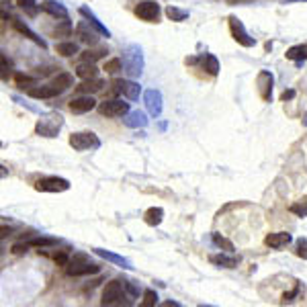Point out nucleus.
Listing matches in <instances>:
<instances>
[{
	"label": "nucleus",
	"instance_id": "obj_1",
	"mask_svg": "<svg viewBox=\"0 0 307 307\" xmlns=\"http://www.w3.org/2000/svg\"><path fill=\"white\" fill-rule=\"evenodd\" d=\"M123 68L129 78H140L142 76V68H144V56H142V47L140 45H127L123 51Z\"/></svg>",
	"mask_w": 307,
	"mask_h": 307
},
{
	"label": "nucleus",
	"instance_id": "obj_2",
	"mask_svg": "<svg viewBox=\"0 0 307 307\" xmlns=\"http://www.w3.org/2000/svg\"><path fill=\"white\" fill-rule=\"evenodd\" d=\"M62 127H64V117L60 113H47L37 121L35 133L41 135V138H58Z\"/></svg>",
	"mask_w": 307,
	"mask_h": 307
},
{
	"label": "nucleus",
	"instance_id": "obj_3",
	"mask_svg": "<svg viewBox=\"0 0 307 307\" xmlns=\"http://www.w3.org/2000/svg\"><path fill=\"white\" fill-rule=\"evenodd\" d=\"M76 152H86V150H98L100 148V140L96 138V133L92 131H78V133H72L70 140H68Z\"/></svg>",
	"mask_w": 307,
	"mask_h": 307
},
{
	"label": "nucleus",
	"instance_id": "obj_4",
	"mask_svg": "<svg viewBox=\"0 0 307 307\" xmlns=\"http://www.w3.org/2000/svg\"><path fill=\"white\" fill-rule=\"evenodd\" d=\"M123 297H125V283L115 279V281L107 283L100 303L102 305H117V303H123Z\"/></svg>",
	"mask_w": 307,
	"mask_h": 307
},
{
	"label": "nucleus",
	"instance_id": "obj_5",
	"mask_svg": "<svg viewBox=\"0 0 307 307\" xmlns=\"http://www.w3.org/2000/svg\"><path fill=\"white\" fill-rule=\"evenodd\" d=\"M70 189V182L60 176H43L35 182V191L39 193H64Z\"/></svg>",
	"mask_w": 307,
	"mask_h": 307
},
{
	"label": "nucleus",
	"instance_id": "obj_6",
	"mask_svg": "<svg viewBox=\"0 0 307 307\" xmlns=\"http://www.w3.org/2000/svg\"><path fill=\"white\" fill-rule=\"evenodd\" d=\"M230 31H231V35H233V39L240 43V45H244V47H254L256 45V39L254 37H250V33L244 29V25H242V21L237 19V16H230Z\"/></svg>",
	"mask_w": 307,
	"mask_h": 307
},
{
	"label": "nucleus",
	"instance_id": "obj_7",
	"mask_svg": "<svg viewBox=\"0 0 307 307\" xmlns=\"http://www.w3.org/2000/svg\"><path fill=\"white\" fill-rule=\"evenodd\" d=\"M135 16L142 21H148V23H156L158 16H160V4L154 2V0H142V2L135 6Z\"/></svg>",
	"mask_w": 307,
	"mask_h": 307
},
{
	"label": "nucleus",
	"instance_id": "obj_8",
	"mask_svg": "<svg viewBox=\"0 0 307 307\" xmlns=\"http://www.w3.org/2000/svg\"><path fill=\"white\" fill-rule=\"evenodd\" d=\"M113 90H115L117 94H123V96L129 98V100H138V98H140V92H142V88H140L138 82H133V80H123V78L113 80Z\"/></svg>",
	"mask_w": 307,
	"mask_h": 307
},
{
	"label": "nucleus",
	"instance_id": "obj_9",
	"mask_svg": "<svg viewBox=\"0 0 307 307\" xmlns=\"http://www.w3.org/2000/svg\"><path fill=\"white\" fill-rule=\"evenodd\" d=\"M98 113L105 115V117H125L129 113V102H123V100H105L98 105Z\"/></svg>",
	"mask_w": 307,
	"mask_h": 307
},
{
	"label": "nucleus",
	"instance_id": "obj_10",
	"mask_svg": "<svg viewBox=\"0 0 307 307\" xmlns=\"http://www.w3.org/2000/svg\"><path fill=\"white\" fill-rule=\"evenodd\" d=\"M96 107V100L92 98V94H82V96H76L68 102V109L76 115H82V113H88Z\"/></svg>",
	"mask_w": 307,
	"mask_h": 307
},
{
	"label": "nucleus",
	"instance_id": "obj_11",
	"mask_svg": "<svg viewBox=\"0 0 307 307\" xmlns=\"http://www.w3.org/2000/svg\"><path fill=\"white\" fill-rule=\"evenodd\" d=\"M144 102H146V107H148L150 115L160 117V113H162V92H160V90H156V88L146 90Z\"/></svg>",
	"mask_w": 307,
	"mask_h": 307
},
{
	"label": "nucleus",
	"instance_id": "obj_12",
	"mask_svg": "<svg viewBox=\"0 0 307 307\" xmlns=\"http://www.w3.org/2000/svg\"><path fill=\"white\" fill-rule=\"evenodd\" d=\"M256 84H258V92H260V98L264 102H268L272 98V84H275V78H272L270 72L262 70L258 74V78H256Z\"/></svg>",
	"mask_w": 307,
	"mask_h": 307
},
{
	"label": "nucleus",
	"instance_id": "obj_13",
	"mask_svg": "<svg viewBox=\"0 0 307 307\" xmlns=\"http://www.w3.org/2000/svg\"><path fill=\"white\" fill-rule=\"evenodd\" d=\"M291 242H293V237H291V233H287V231H272V233H268L264 237V244L268 248H275V250H281V248L289 246Z\"/></svg>",
	"mask_w": 307,
	"mask_h": 307
},
{
	"label": "nucleus",
	"instance_id": "obj_14",
	"mask_svg": "<svg viewBox=\"0 0 307 307\" xmlns=\"http://www.w3.org/2000/svg\"><path fill=\"white\" fill-rule=\"evenodd\" d=\"M76 35L80 37V41L82 43H88V45H96L98 43V37H96V29L86 21V23H80V25H76Z\"/></svg>",
	"mask_w": 307,
	"mask_h": 307
},
{
	"label": "nucleus",
	"instance_id": "obj_15",
	"mask_svg": "<svg viewBox=\"0 0 307 307\" xmlns=\"http://www.w3.org/2000/svg\"><path fill=\"white\" fill-rule=\"evenodd\" d=\"M100 270L98 264L92 262H84V264H68L66 266V275L68 277H84V275H96Z\"/></svg>",
	"mask_w": 307,
	"mask_h": 307
},
{
	"label": "nucleus",
	"instance_id": "obj_16",
	"mask_svg": "<svg viewBox=\"0 0 307 307\" xmlns=\"http://www.w3.org/2000/svg\"><path fill=\"white\" fill-rule=\"evenodd\" d=\"M27 94H29L31 98L41 100V98H54V96L62 94V90L56 88L54 84H49V86H31V88L27 90Z\"/></svg>",
	"mask_w": 307,
	"mask_h": 307
},
{
	"label": "nucleus",
	"instance_id": "obj_17",
	"mask_svg": "<svg viewBox=\"0 0 307 307\" xmlns=\"http://www.w3.org/2000/svg\"><path fill=\"white\" fill-rule=\"evenodd\" d=\"M80 14H82L84 19H86V21H88V23H90L96 31H98V35H102V37H111V31H109L105 25H102V23L96 19V14H94L88 6H82V8H80Z\"/></svg>",
	"mask_w": 307,
	"mask_h": 307
},
{
	"label": "nucleus",
	"instance_id": "obj_18",
	"mask_svg": "<svg viewBox=\"0 0 307 307\" xmlns=\"http://www.w3.org/2000/svg\"><path fill=\"white\" fill-rule=\"evenodd\" d=\"M41 8L47 12V14H51V16H56V19H62V21H68V10L64 8V4H60V2H56V0H45V2L41 4Z\"/></svg>",
	"mask_w": 307,
	"mask_h": 307
},
{
	"label": "nucleus",
	"instance_id": "obj_19",
	"mask_svg": "<svg viewBox=\"0 0 307 307\" xmlns=\"http://www.w3.org/2000/svg\"><path fill=\"white\" fill-rule=\"evenodd\" d=\"M102 86H105V80L100 78H90V80H84L80 86H76V90L80 94H94L98 90H102Z\"/></svg>",
	"mask_w": 307,
	"mask_h": 307
},
{
	"label": "nucleus",
	"instance_id": "obj_20",
	"mask_svg": "<svg viewBox=\"0 0 307 307\" xmlns=\"http://www.w3.org/2000/svg\"><path fill=\"white\" fill-rule=\"evenodd\" d=\"M94 254L100 256V258L109 260V262H113V264H117V266H121V268H131V262H129L127 258H123V256H117V254H113V252L100 250V248H94Z\"/></svg>",
	"mask_w": 307,
	"mask_h": 307
},
{
	"label": "nucleus",
	"instance_id": "obj_21",
	"mask_svg": "<svg viewBox=\"0 0 307 307\" xmlns=\"http://www.w3.org/2000/svg\"><path fill=\"white\" fill-rule=\"evenodd\" d=\"M125 125H127V127H133V129L146 127V125H148V117H146V113H142V111L127 113V115H125Z\"/></svg>",
	"mask_w": 307,
	"mask_h": 307
},
{
	"label": "nucleus",
	"instance_id": "obj_22",
	"mask_svg": "<svg viewBox=\"0 0 307 307\" xmlns=\"http://www.w3.org/2000/svg\"><path fill=\"white\" fill-rule=\"evenodd\" d=\"M209 262L217 264V266H224V268H235L237 266V258L235 256H228V254H211Z\"/></svg>",
	"mask_w": 307,
	"mask_h": 307
},
{
	"label": "nucleus",
	"instance_id": "obj_23",
	"mask_svg": "<svg viewBox=\"0 0 307 307\" xmlns=\"http://www.w3.org/2000/svg\"><path fill=\"white\" fill-rule=\"evenodd\" d=\"M12 27H14L16 31H19V33H21V35L29 37L31 41H35L37 45H41V47L45 49V41H43V39H41V37L37 35V33H33V31H31V29H29V27H27V25H25L23 21H12Z\"/></svg>",
	"mask_w": 307,
	"mask_h": 307
},
{
	"label": "nucleus",
	"instance_id": "obj_24",
	"mask_svg": "<svg viewBox=\"0 0 307 307\" xmlns=\"http://www.w3.org/2000/svg\"><path fill=\"white\" fill-rule=\"evenodd\" d=\"M162 219H164V209H162V207H150V209L146 211V215H144V221H146L148 226H152V228L160 226Z\"/></svg>",
	"mask_w": 307,
	"mask_h": 307
},
{
	"label": "nucleus",
	"instance_id": "obj_25",
	"mask_svg": "<svg viewBox=\"0 0 307 307\" xmlns=\"http://www.w3.org/2000/svg\"><path fill=\"white\" fill-rule=\"evenodd\" d=\"M98 74V68L90 62H82L78 68H76V76L82 78V80H90V78H96Z\"/></svg>",
	"mask_w": 307,
	"mask_h": 307
},
{
	"label": "nucleus",
	"instance_id": "obj_26",
	"mask_svg": "<svg viewBox=\"0 0 307 307\" xmlns=\"http://www.w3.org/2000/svg\"><path fill=\"white\" fill-rule=\"evenodd\" d=\"M201 68L207 74H211V76H217V72H219V62H217V58L213 56V54H205L203 58H201Z\"/></svg>",
	"mask_w": 307,
	"mask_h": 307
},
{
	"label": "nucleus",
	"instance_id": "obj_27",
	"mask_svg": "<svg viewBox=\"0 0 307 307\" xmlns=\"http://www.w3.org/2000/svg\"><path fill=\"white\" fill-rule=\"evenodd\" d=\"M287 60H295V62H305L307 60V43H303V45H295V47H291V49H287Z\"/></svg>",
	"mask_w": 307,
	"mask_h": 307
},
{
	"label": "nucleus",
	"instance_id": "obj_28",
	"mask_svg": "<svg viewBox=\"0 0 307 307\" xmlns=\"http://www.w3.org/2000/svg\"><path fill=\"white\" fill-rule=\"evenodd\" d=\"M105 56H107V49H102V47H98V49H84L82 54H80V60L94 64L96 60H102Z\"/></svg>",
	"mask_w": 307,
	"mask_h": 307
},
{
	"label": "nucleus",
	"instance_id": "obj_29",
	"mask_svg": "<svg viewBox=\"0 0 307 307\" xmlns=\"http://www.w3.org/2000/svg\"><path fill=\"white\" fill-rule=\"evenodd\" d=\"M56 51L64 58H72V56L78 54V45L74 41H62V43L56 45Z\"/></svg>",
	"mask_w": 307,
	"mask_h": 307
},
{
	"label": "nucleus",
	"instance_id": "obj_30",
	"mask_svg": "<svg viewBox=\"0 0 307 307\" xmlns=\"http://www.w3.org/2000/svg\"><path fill=\"white\" fill-rule=\"evenodd\" d=\"M72 82H74V78H72V74H68V72H62V74H58L54 80H51V84H54L56 88H60L62 92L70 88Z\"/></svg>",
	"mask_w": 307,
	"mask_h": 307
},
{
	"label": "nucleus",
	"instance_id": "obj_31",
	"mask_svg": "<svg viewBox=\"0 0 307 307\" xmlns=\"http://www.w3.org/2000/svg\"><path fill=\"white\" fill-rule=\"evenodd\" d=\"M29 246L33 248H47V246H56L58 240L56 237H45V235H37V237H31V240L27 242Z\"/></svg>",
	"mask_w": 307,
	"mask_h": 307
},
{
	"label": "nucleus",
	"instance_id": "obj_32",
	"mask_svg": "<svg viewBox=\"0 0 307 307\" xmlns=\"http://www.w3.org/2000/svg\"><path fill=\"white\" fill-rule=\"evenodd\" d=\"M289 211H291L293 215H297V217H307V195L301 197L297 203H293L291 207H289Z\"/></svg>",
	"mask_w": 307,
	"mask_h": 307
},
{
	"label": "nucleus",
	"instance_id": "obj_33",
	"mask_svg": "<svg viewBox=\"0 0 307 307\" xmlns=\"http://www.w3.org/2000/svg\"><path fill=\"white\" fill-rule=\"evenodd\" d=\"M166 16H168L170 21L180 23V21H184L186 16H189V12H186V10H180V8H176V6H172V4H170V6L166 8Z\"/></svg>",
	"mask_w": 307,
	"mask_h": 307
},
{
	"label": "nucleus",
	"instance_id": "obj_34",
	"mask_svg": "<svg viewBox=\"0 0 307 307\" xmlns=\"http://www.w3.org/2000/svg\"><path fill=\"white\" fill-rule=\"evenodd\" d=\"M16 2H19V6H21L23 10H27L29 16H35V14L39 12V6L35 4V0H16Z\"/></svg>",
	"mask_w": 307,
	"mask_h": 307
},
{
	"label": "nucleus",
	"instance_id": "obj_35",
	"mask_svg": "<svg viewBox=\"0 0 307 307\" xmlns=\"http://www.w3.org/2000/svg\"><path fill=\"white\" fill-rule=\"evenodd\" d=\"M213 244H215L217 248H224L226 252H233V244L228 240V237L219 235V233H213Z\"/></svg>",
	"mask_w": 307,
	"mask_h": 307
},
{
	"label": "nucleus",
	"instance_id": "obj_36",
	"mask_svg": "<svg viewBox=\"0 0 307 307\" xmlns=\"http://www.w3.org/2000/svg\"><path fill=\"white\" fill-rule=\"evenodd\" d=\"M14 82H16V86L25 88V86H35L37 80L33 76H27V74H14Z\"/></svg>",
	"mask_w": 307,
	"mask_h": 307
},
{
	"label": "nucleus",
	"instance_id": "obj_37",
	"mask_svg": "<svg viewBox=\"0 0 307 307\" xmlns=\"http://www.w3.org/2000/svg\"><path fill=\"white\" fill-rule=\"evenodd\" d=\"M121 68H123V60L115 58V60H109V62L105 64V68H102V70H105L107 74H117L119 70H121Z\"/></svg>",
	"mask_w": 307,
	"mask_h": 307
},
{
	"label": "nucleus",
	"instance_id": "obj_38",
	"mask_svg": "<svg viewBox=\"0 0 307 307\" xmlns=\"http://www.w3.org/2000/svg\"><path fill=\"white\" fill-rule=\"evenodd\" d=\"M156 303H158V293L156 291H152V289L144 291V301H142L144 307H154Z\"/></svg>",
	"mask_w": 307,
	"mask_h": 307
},
{
	"label": "nucleus",
	"instance_id": "obj_39",
	"mask_svg": "<svg viewBox=\"0 0 307 307\" xmlns=\"http://www.w3.org/2000/svg\"><path fill=\"white\" fill-rule=\"evenodd\" d=\"M123 283H125V291H127L129 297H140L142 287L138 283H135V281H123Z\"/></svg>",
	"mask_w": 307,
	"mask_h": 307
},
{
	"label": "nucleus",
	"instance_id": "obj_40",
	"mask_svg": "<svg viewBox=\"0 0 307 307\" xmlns=\"http://www.w3.org/2000/svg\"><path fill=\"white\" fill-rule=\"evenodd\" d=\"M297 256L303 260H307V240L305 237H299L297 240Z\"/></svg>",
	"mask_w": 307,
	"mask_h": 307
},
{
	"label": "nucleus",
	"instance_id": "obj_41",
	"mask_svg": "<svg viewBox=\"0 0 307 307\" xmlns=\"http://www.w3.org/2000/svg\"><path fill=\"white\" fill-rule=\"evenodd\" d=\"M70 33H72V25L68 23V21H62V25L56 29V35L58 37H66V35H70Z\"/></svg>",
	"mask_w": 307,
	"mask_h": 307
},
{
	"label": "nucleus",
	"instance_id": "obj_42",
	"mask_svg": "<svg viewBox=\"0 0 307 307\" xmlns=\"http://www.w3.org/2000/svg\"><path fill=\"white\" fill-rule=\"evenodd\" d=\"M84 262H90V258H88L86 254L76 252L74 256H70V262H68V264H84Z\"/></svg>",
	"mask_w": 307,
	"mask_h": 307
},
{
	"label": "nucleus",
	"instance_id": "obj_43",
	"mask_svg": "<svg viewBox=\"0 0 307 307\" xmlns=\"http://www.w3.org/2000/svg\"><path fill=\"white\" fill-rule=\"evenodd\" d=\"M54 260H56L60 266H68V262H70V256H68L66 252H58V254L54 256Z\"/></svg>",
	"mask_w": 307,
	"mask_h": 307
},
{
	"label": "nucleus",
	"instance_id": "obj_44",
	"mask_svg": "<svg viewBox=\"0 0 307 307\" xmlns=\"http://www.w3.org/2000/svg\"><path fill=\"white\" fill-rule=\"evenodd\" d=\"M299 291H301V285H297L293 291H289V293H285L283 295V303H289V301H293V297H297L299 295Z\"/></svg>",
	"mask_w": 307,
	"mask_h": 307
},
{
	"label": "nucleus",
	"instance_id": "obj_45",
	"mask_svg": "<svg viewBox=\"0 0 307 307\" xmlns=\"http://www.w3.org/2000/svg\"><path fill=\"white\" fill-rule=\"evenodd\" d=\"M29 250V244L25 242V244H14L12 246V254H25Z\"/></svg>",
	"mask_w": 307,
	"mask_h": 307
},
{
	"label": "nucleus",
	"instance_id": "obj_46",
	"mask_svg": "<svg viewBox=\"0 0 307 307\" xmlns=\"http://www.w3.org/2000/svg\"><path fill=\"white\" fill-rule=\"evenodd\" d=\"M295 96V90H285L283 94H281V100H291Z\"/></svg>",
	"mask_w": 307,
	"mask_h": 307
},
{
	"label": "nucleus",
	"instance_id": "obj_47",
	"mask_svg": "<svg viewBox=\"0 0 307 307\" xmlns=\"http://www.w3.org/2000/svg\"><path fill=\"white\" fill-rule=\"evenodd\" d=\"M164 307H178V303H176V301H166Z\"/></svg>",
	"mask_w": 307,
	"mask_h": 307
},
{
	"label": "nucleus",
	"instance_id": "obj_48",
	"mask_svg": "<svg viewBox=\"0 0 307 307\" xmlns=\"http://www.w3.org/2000/svg\"><path fill=\"white\" fill-rule=\"evenodd\" d=\"M301 121H303V125H307V113L303 115V119H301Z\"/></svg>",
	"mask_w": 307,
	"mask_h": 307
},
{
	"label": "nucleus",
	"instance_id": "obj_49",
	"mask_svg": "<svg viewBox=\"0 0 307 307\" xmlns=\"http://www.w3.org/2000/svg\"><path fill=\"white\" fill-rule=\"evenodd\" d=\"M289 2H297V0H289Z\"/></svg>",
	"mask_w": 307,
	"mask_h": 307
}]
</instances>
